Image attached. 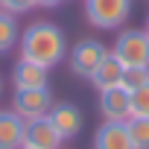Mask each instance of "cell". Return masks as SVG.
<instances>
[{"label": "cell", "instance_id": "44dd1931", "mask_svg": "<svg viewBox=\"0 0 149 149\" xmlns=\"http://www.w3.org/2000/svg\"><path fill=\"white\" fill-rule=\"evenodd\" d=\"M21 149H26V146H21Z\"/></svg>", "mask_w": 149, "mask_h": 149}, {"label": "cell", "instance_id": "ffe728a7", "mask_svg": "<svg viewBox=\"0 0 149 149\" xmlns=\"http://www.w3.org/2000/svg\"><path fill=\"white\" fill-rule=\"evenodd\" d=\"M143 29H146V35H149V21H146V26H143Z\"/></svg>", "mask_w": 149, "mask_h": 149}, {"label": "cell", "instance_id": "7c38bea8", "mask_svg": "<svg viewBox=\"0 0 149 149\" xmlns=\"http://www.w3.org/2000/svg\"><path fill=\"white\" fill-rule=\"evenodd\" d=\"M123 70H126V67L117 61V56L108 53V56L102 58V64L97 67V73L91 76V85L97 88V94H100V91H108V88H117L120 79H123Z\"/></svg>", "mask_w": 149, "mask_h": 149}, {"label": "cell", "instance_id": "5b68a950", "mask_svg": "<svg viewBox=\"0 0 149 149\" xmlns=\"http://www.w3.org/2000/svg\"><path fill=\"white\" fill-rule=\"evenodd\" d=\"M108 53H111V50H108L102 41H94V38L79 41L76 47L70 50V70H73V76L91 82V76L97 73V67L102 64V58H105Z\"/></svg>", "mask_w": 149, "mask_h": 149}, {"label": "cell", "instance_id": "e0dca14e", "mask_svg": "<svg viewBox=\"0 0 149 149\" xmlns=\"http://www.w3.org/2000/svg\"><path fill=\"white\" fill-rule=\"evenodd\" d=\"M32 9H38L35 6V0H0V12H9V15H26V12H32Z\"/></svg>", "mask_w": 149, "mask_h": 149}, {"label": "cell", "instance_id": "52a82bcc", "mask_svg": "<svg viewBox=\"0 0 149 149\" xmlns=\"http://www.w3.org/2000/svg\"><path fill=\"white\" fill-rule=\"evenodd\" d=\"M61 134L56 132V126L47 117L29 120L24 123V146L26 149H61Z\"/></svg>", "mask_w": 149, "mask_h": 149}, {"label": "cell", "instance_id": "ba28073f", "mask_svg": "<svg viewBox=\"0 0 149 149\" xmlns=\"http://www.w3.org/2000/svg\"><path fill=\"white\" fill-rule=\"evenodd\" d=\"M100 111L111 123H126L132 117V94L123 85L108 88V91H100Z\"/></svg>", "mask_w": 149, "mask_h": 149}, {"label": "cell", "instance_id": "d6986e66", "mask_svg": "<svg viewBox=\"0 0 149 149\" xmlns=\"http://www.w3.org/2000/svg\"><path fill=\"white\" fill-rule=\"evenodd\" d=\"M0 97H3V79H0Z\"/></svg>", "mask_w": 149, "mask_h": 149}, {"label": "cell", "instance_id": "277c9868", "mask_svg": "<svg viewBox=\"0 0 149 149\" xmlns=\"http://www.w3.org/2000/svg\"><path fill=\"white\" fill-rule=\"evenodd\" d=\"M50 108H53L50 88H15V94H12V111L24 123L38 120V117H47Z\"/></svg>", "mask_w": 149, "mask_h": 149}, {"label": "cell", "instance_id": "2e32d148", "mask_svg": "<svg viewBox=\"0 0 149 149\" xmlns=\"http://www.w3.org/2000/svg\"><path fill=\"white\" fill-rule=\"evenodd\" d=\"M132 117H149V85L132 91Z\"/></svg>", "mask_w": 149, "mask_h": 149}, {"label": "cell", "instance_id": "4fadbf2b", "mask_svg": "<svg viewBox=\"0 0 149 149\" xmlns=\"http://www.w3.org/2000/svg\"><path fill=\"white\" fill-rule=\"evenodd\" d=\"M18 41H21L18 18L9 12H0V53H9L12 47H18Z\"/></svg>", "mask_w": 149, "mask_h": 149}, {"label": "cell", "instance_id": "8992f818", "mask_svg": "<svg viewBox=\"0 0 149 149\" xmlns=\"http://www.w3.org/2000/svg\"><path fill=\"white\" fill-rule=\"evenodd\" d=\"M47 120L56 126V132L61 134V140L76 137V134L85 129V114H82L79 105H73V102H53Z\"/></svg>", "mask_w": 149, "mask_h": 149}, {"label": "cell", "instance_id": "9c48e42d", "mask_svg": "<svg viewBox=\"0 0 149 149\" xmlns=\"http://www.w3.org/2000/svg\"><path fill=\"white\" fill-rule=\"evenodd\" d=\"M12 85L15 88H50V70L29 58H18L12 67Z\"/></svg>", "mask_w": 149, "mask_h": 149}, {"label": "cell", "instance_id": "9a60e30c", "mask_svg": "<svg viewBox=\"0 0 149 149\" xmlns=\"http://www.w3.org/2000/svg\"><path fill=\"white\" fill-rule=\"evenodd\" d=\"M120 85H123L129 94L137 91V88H143V85H149V67H126Z\"/></svg>", "mask_w": 149, "mask_h": 149}, {"label": "cell", "instance_id": "8fae6325", "mask_svg": "<svg viewBox=\"0 0 149 149\" xmlns=\"http://www.w3.org/2000/svg\"><path fill=\"white\" fill-rule=\"evenodd\" d=\"M24 146V120L12 108H0V149H21Z\"/></svg>", "mask_w": 149, "mask_h": 149}, {"label": "cell", "instance_id": "30bf717a", "mask_svg": "<svg viewBox=\"0 0 149 149\" xmlns=\"http://www.w3.org/2000/svg\"><path fill=\"white\" fill-rule=\"evenodd\" d=\"M94 149H134L129 126L126 123H111L105 120L97 132H94Z\"/></svg>", "mask_w": 149, "mask_h": 149}, {"label": "cell", "instance_id": "6da1fadb", "mask_svg": "<svg viewBox=\"0 0 149 149\" xmlns=\"http://www.w3.org/2000/svg\"><path fill=\"white\" fill-rule=\"evenodd\" d=\"M21 58H29L35 64H44L47 70L61 64L67 58V35L53 21H35L21 32Z\"/></svg>", "mask_w": 149, "mask_h": 149}, {"label": "cell", "instance_id": "3957f363", "mask_svg": "<svg viewBox=\"0 0 149 149\" xmlns=\"http://www.w3.org/2000/svg\"><path fill=\"white\" fill-rule=\"evenodd\" d=\"M85 18L97 29H120L132 18V0H85Z\"/></svg>", "mask_w": 149, "mask_h": 149}, {"label": "cell", "instance_id": "5bb4252c", "mask_svg": "<svg viewBox=\"0 0 149 149\" xmlns=\"http://www.w3.org/2000/svg\"><path fill=\"white\" fill-rule=\"evenodd\" d=\"M134 149H149V117H129L126 120Z\"/></svg>", "mask_w": 149, "mask_h": 149}, {"label": "cell", "instance_id": "7a4b0ae2", "mask_svg": "<svg viewBox=\"0 0 149 149\" xmlns=\"http://www.w3.org/2000/svg\"><path fill=\"white\" fill-rule=\"evenodd\" d=\"M117 61L123 67H149V35L140 26L117 32V41L111 47Z\"/></svg>", "mask_w": 149, "mask_h": 149}, {"label": "cell", "instance_id": "ac0fdd59", "mask_svg": "<svg viewBox=\"0 0 149 149\" xmlns=\"http://www.w3.org/2000/svg\"><path fill=\"white\" fill-rule=\"evenodd\" d=\"M64 0H35V6L38 9H56V6H61Z\"/></svg>", "mask_w": 149, "mask_h": 149}]
</instances>
